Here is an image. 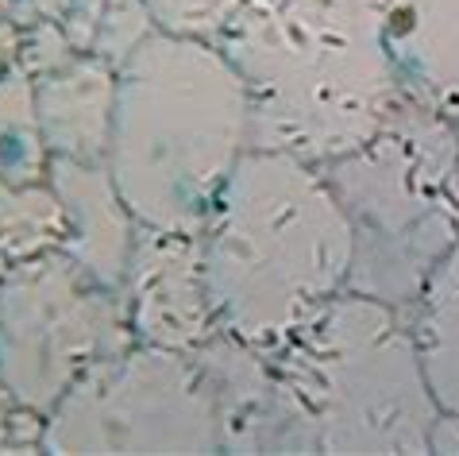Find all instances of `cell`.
Instances as JSON below:
<instances>
[{"mask_svg":"<svg viewBox=\"0 0 459 456\" xmlns=\"http://www.w3.org/2000/svg\"><path fill=\"white\" fill-rule=\"evenodd\" d=\"M216 47L244 78L251 147L313 167L363 147L405 97L386 0H244Z\"/></svg>","mask_w":459,"mask_h":456,"instance_id":"obj_1","label":"cell"},{"mask_svg":"<svg viewBox=\"0 0 459 456\" xmlns=\"http://www.w3.org/2000/svg\"><path fill=\"white\" fill-rule=\"evenodd\" d=\"M35 105L50 155L105 162L117 109V66L100 55L70 58L35 85Z\"/></svg>","mask_w":459,"mask_h":456,"instance_id":"obj_11","label":"cell"},{"mask_svg":"<svg viewBox=\"0 0 459 456\" xmlns=\"http://www.w3.org/2000/svg\"><path fill=\"white\" fill-rule=\"evenodd\" d=\"M151 31H155V20H151V8L143 4V0H108L93 47L105 62L120 66V62L132 55Z\"/></svg>","mask_w":459,"mask_h":456,"instance_id":"obj_17","label":"cell"},{"mask_svg":"<svg viewBox=\"0 0 459 456\" xmlns=\"http://www.w3.org/2000/svg\"><path fill=\"white\" fill-rule=\"evenodd\" d=\"M124 302L139 345L194 352L221 333L205 283L201 232L139 224L127 259Z\"/></svg>","mask_w":459,"mask_h":456,"instance_id":"obj_8","label":"cell"},{"mask_svg":"<svg viewBox=\"0 0 459 456\" xmlns=\"http://www.w3.org/2000/svg\"><path fill=\"white\" fill-rule=\"evenodd\" d=\"M4 267H8V263L0 259V275H4ZM16 407H20V402L8 395L4 383H0V452H8V417H12V410H16Z\"/></svg>","mask_w":459,"mask_h":456,"instance_id":"obj_19","label":"cell"},{"mask_svg":"<svg viewBox=\"0 0 459 456\" xmlns=\"http://www.w3.org/2000/svg\"><path fill=\"white\" fill-rule=\"evenodd\" d=\"M266 360L271 452H432L440 407L405 310L343 290Z\"/></svg>","mask_w":459,"mask_h":456,"instance_id":"obj_4","label":"cell"},{"mask_svg":"<svg viewBox=\"0 0 459 456\" xmlns=\"http://www.w3.org/2000/svg\"><path fill=\"white\" fill-rule=\"evenodd\" d=\"M405 321L440 414L459 422V244L437 263L420 294L405 306Z\"/></svg>","mask_w":459,"mask_h":456,"instance_id":"obj_13","label":"cell"},{"mask_svg":"<svg viewBox=\"0 0 459 456\" xmlns=\"http://www.w3.org/2000/svg\"><path fill=\"white\" fill-rule=\"evenodd\" d=\"M66 209L55 186H12L0 179V259L20 263L66 244Z\"/></svg>","mask_w":459,"mask_h":456,"instance_id":"obj_14","label":"cell"},{"mask_svg":"<svg viewBox=\"0 0 459 456\" xmlns=\"http://www.w3.org/2000/svg\"><path fill=\"white\" fill-rule=\"evenodd\" d=\"M132 345L124 294L97 283L66 248L0 275V383L20 407L50 414L89 364Z\"/></svg>","mask_w":459,"mask_h":456,"instance_id":"obj_6","label":"cell"},{"mask_svg":"<svg viewBox=\"0 0 459 456\" xmlns=\"http://www.w3.org/2000/svg\"><path fill=\"white\" fill-rule=\"evenodd\" d=\"M386 47L402 90L459 124V0H386Z\"/></svg>","mask_w":459,"mask_h":456,"instance_id":"obj_10","label":"cell"},{"mask_svg":"<svg viewBox=\"0 0 459 456\" xmlns=\"http://www.w3.org/2000/svg\"><path fill=\"white\" fill-rule=\"evenodd\" d=\"M189 356L209 383L224 452H271L274 437V367L232 333H216Z\"/></svg>","mask_w":459,"mask_h":456,"instance_id":"obj_12","label":"cell"},{"mask_svg":"<svg viewBox=\"0 0 459 456\" xmlns=\"http://www.w3.org/2000/svg\"><path fill=\"white\" fill-rule=\"evenodd\" d=\"M143 4L151 8L159 31L216 43L236 20V12L244 8V0H143Z\"/></svg>","mask_w":459,"mask_h":456,"instance_id":"obj_16","label":"cell"},{"mask_svg":"<svg viewBox=\"0 0 459 456\" xmlns=\"http://www.w3.org/2000/svg\"><path fill=\"white\" fill-rule=\"evenodd\" d=\"M50 186L66 209V248L82 267L105 283L108 290L124 294L127 259H132V240L139 221L124 206L117 182L105 162H78L50 155Z\"/></svg>","mask_w":459,"mask_h":456,"instance_id":"obj_9","label":"cell"},{"mask_svg":"<svg viewBox=\"0 0 459 456\" xmlns=\"http://www.w3.org/2000/svg\"><path fill=\"white\" fill-rule=\"evenodd\" d=\"M321 171L355 232L348 290L405 310L459 244V124L405 93L363 147Z\"/></svg>","mask_w":459,"mask_h":456,"instance_id":"obj_5","label":"cell"},{"mask_svg":"<svg viewBox=\"0 0 459 456\" xmlns=\"http://www.w3.org/2000/svg\"><path fill=\"white\" fill-rule=\"evenodd\" d=\"M247 147V90L216 43L155 28L117 66L105 167L139 224L201 232Z\"/></svg>","mask_w":459,"mask_h":456,"instance_id":"obj_3","label":"cell"},{"mask_svg":"<svg viewBox=\"0 0 459 456\" xmlns=\"http://www.w3.org/2000/svg\"><path fill=\"white\" fill-rule=\"evenodd\" d=\"M74 0H35V8H39V16L43 20H58V16H66Z\"/></svg>","mask_w":459,"mask_h":456,"instance_id":"obj_20","label":"cell"},{"mask_svg":"<svg viewBox=\"0 0 459 456\" xmlns=\"http://www.w3.org/2000/svg\"><path fill=\"white\" fill-rule=\"evenodd\" d=\"M50 151L35 105V85L23 74H0V179L12 186L43 182Z\"/></svg>","mask_w":459,"mask_h":456,"instance_id":"obj_15","label":"cell"},{"mask_svg":"<svg viewBox=\"0 0 459 456\" xmlns=\"http://www.w3.org/2000/svg\"><path fill=\"white\" fill-rule=\"evenodd\" d=\"M221 425L189 352L135 345L89 364L43 422V452H216Z\"/></svg>","mask_w":459,"mask_h":456,"instance_id":"obj_7","label":"cell"},{"mask_svg":"<svg viewBox=\"0 0 459 456\" xmlns=\"http://www.w3.org/2000/svg\"><path fill=\"white\" fill-rule=\"evenodd\" d=\"M74 58V43L66 31H58L55 23H39L31 35H28V47H23V70L28 74H50L58 70L62 62Z\"/></svg>","mask_w":459,"mask_h":456,"instance_id":"obj_18","label":"cell"},{"mask_svg":"<svg viewBox=\"0 0 459 456\" xmlns=\"http://www.w3.org/2000/svg\"><path fill=\"white\" fill-rule=\"evenodd\" d=\"M201 248L221 329L274 356L348 290L355 232L321 167L247 147L201 228Z\"/></svg>","mask_w":459,"mask_h":456,"instance_id":"obj_2","label":"cell"}]
</instances>
